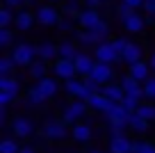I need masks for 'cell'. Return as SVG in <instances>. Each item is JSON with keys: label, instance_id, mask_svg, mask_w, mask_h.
Instances as JSON below:
<instances>
[{"label": "cell", "instance_id": "43", "mask_svg": "<svg viewBox=\"0 0 155 153\" xmlns=\"http://www.w3.org/2000/svg\"><path fill=\"white\" fill-rule=\"evenodd\" d=\"M57 28L62 30V32H71V30H73L71 16H64V19H62V21H59V23H57Z\"/></svg>", "mask_w": 155, "mask_h": 153}, {"label": "cell", "instance_id": "38", "mask_svg": "<svg viewBox=\"0 0 155 153\" xmlns=\"http://www.w3.org/2000/svg\"><path fill=\"white\" fill-rule=\"evenodd\" d=\"M132 153H155L153 142H132Z\"/></svg>", "mask_w": 155, "mask_h": 153}, {"label": "cell", "instance_id": "19", "mask_svg": "<svg viewBox=\"0 0 155 153\" xmlns=\"http://www.w3.org/2000/svg\"><path fill=\"white\" fill-rule=\"evenodd\" d=\"M37 53H39V59H55V57H59V46H55V43H50V41H44L41 46H37Z\"/></svg>", "mask_w": 155, "mask_h": 153}, {"label": "cell", "instance_id": "52", "mask_svg": "<svg viewBox=\"0 0 155 153\" xmlns=\"http://www.w3.org/2000/svg\"><path fill=\"white\" fill-rule=\"evenodd\" d=\"M150 69H153V73H155V53H153V57H150Z\"/></svg>", "mask_w": 155, "mask_h": 153}, {"label": "cell", "instance_id": "34", "mask_svg": "<svg viewBox=\"0 0 155 153\" xmlns=\"http://www.w3.org/2000/svg\"><path fill=\"white\" fill-rule=\"evenodd\" d=\"M89 32H91V34H96V37L103 41V39L107 37V32H110V25H107V21H103V19H101L96 25H94V28H89Z\"/></svg>", "mask_w": 155, "mask_h": 153}, {"label": "cell", "instance_id": "14", "mask_svg": "<svg viewBox=\"0 0 155 153\" xmlns=\"http://www.w3.org/2000/svg\"><path fill=\"white\" fill-rule=\"evenodd\" d=\"M110 153H132V139H128L126 135L110 139Z\"/></svg>", "mask_w": 155, "mask_h": 153}, {"label": "cell", "instance_id": "24", "mask_svg": "<svg viewBox=\"0 0 155 153\" xmlns=\"http://www.w3.org/2000/svg\"><path fill=\"white\" fill-rule=\"evenodd\" d=\"M121 85H123V89H126V94H139V96H144V87H141V82L137 80V78H132L130 73L123 76Z\"/></svg>", "mask_w": 155, "mask_h": 153}, {"label": "cell", "instance_id": "23", "mask_svg": "<svg viewBox=\"0 0 155 153\" xmlns=\"http://www.w3.org/2000/svg\"><path fill=\"white\" fill-rule=\"evenodd\" d=\"M37 85H39V89L44 91L48 98H55L57 96V91H59V87H57V82H55V78H41V80H37Z\"/></svg>", "mask_w": 155, "mask_h": 153}, {"label": "cell", "instance_id": "55", "mask_svg": "<svg viewBox=\"0 0 155 153\" xmlns=\"http://www.w3.org/2000/svg\"><path fill=\"white\" fill-rule=\"evenodd\" d=\"M46 2H59V0H46Z\"/></svg>", "mask_w": 155, "mask_h": 153}, {"label": "cell", "instance_id": "8", "mask_svg": "<svg viewBox=\"0 0 155 153\" xmlns=\"http://www.w3.org/2000/svg\"><path fill=\"white\" fill-rule=\"evenodd\" d=\"M53 69H55V76H57V78H64V80L78 76V69H75V62H73V59L57 57V59H55V64H53Z\"/></svg>", "mask_w": 155, "mask_h": 153}, {"label": "cell", "instance_id": "37", "mask_svg": "<svg viewBox=\"0 0 155 153\" xmlns=\"http://www.w3.org/2000/svg\"><path fill=\"white\" fill-rule=\"evenodd\" d=\"M141 87H144V96L150 100H155V76L146 78L144 82H141Z\"/></svg>", "mask_w": 155, "mask_h": 153}, {"label": "cell", "instance_id": "4", "mask_svg": "<svg viewBox=\"0 0 155 153\" xmlns=\"http://www.w3.org/2000/svg\"><path fill=\"white\" fill-rule=\"evenodd\" d=\"M96 59H98V62L114 64V62H121V53L116 50L114 41H101L96 46Z\"/></svg>", "mask_w": 155, "mask_h": 153}, {"label": "cell", "instance_id": "21", "mask_svg": "<svg viewBox=\"0 0 155 153\" xmlns=\"http://www.w3.org/2000/svg\"><path fill=\"white\" fill-rule=\"evenodd\" d=\"M34 21H37V14H32L30 9H23V12H18V14H16L14 23H16V28H18V30H30Z\"/></svg>", "mask_w": 155, "mask_h": 153}, {"label": "cell", "instance_id": "7", "mask_svg": "<svg viewBox=\"0 0 155 153\" xmlns=\"http://www.w3.org/2000/svg\"><path fill=\"white\" fill-rule=\"evenodd\" d=\"M12 133H14L18 139H28V137H32V133H34V124H32V119H28V117H16V119L12 121Z\"/></svg>", "mask_w": 155, "mask_h": 153}, {"label": "cell", "instance_id": "36", "mask_svg": "<svg viewBox=\"0 0 155 153\" xmlns=\"http://www.w3.org/2000/svg\"><path fill=\"white\" fill-rule=\"evenodd\" d=\"M137 112H139L144 119L155 121V103H141V105L137 107Z\"/></svg>", "mask_w": 155, "mask_h": 153}, {"label": "cell", "instance_id": "54", "mask_svg": "<svg viewBox=\"0 0 155 153\" xmlns=\"http://www.w3.org/2000/svg\"><path fill=\"white\" fill-rule=\"evenodd\" d=\"M32 2H34V0H25V5H32Z\"/></svg>", "mask_w": 155, "mask_h": 153}, {"label": "cell", "instance_id": "45", "mask_svg": "<svg viewBox=\"0 0 155 153\" xmlns=\"http://www.w3.org/2000/svg\"><path fill=\"white\" fill-rule=\"evenodd\" d=\"M128 43H130V41H128V39H114V46H116V50H119V53H121V59H123V50H126V48H128Z\"/></svg>", "mask_w": 155, "mask_h": 153}, {"label": "cell", "instance_id": "18", "mask_svg": "<svg viewBox=\"0 0 155 153\" xmlns=\"http://www.w3.org/2000/svg\"><path fill=\"white\" fill-rule=\"evenodd\" d=\"M91 126L89 124H82V121H78L75 126H73V139L75 142H80V144H84V142H89L91 139Z\"/></svg>", "mask_w": 155, "mask_h": 153}, {"label": "cell", "instance_id": "29", "mask_svg": "<svg viewBox=\"0 0 155 153\" xmlns=\"http://www.w3.org/2000/svg\"><path fill=\"white\" fill-rule=\"evenodd\" d=\"M78 46L73 41H62L59 43V57H64V59H75L78 57Z\"/></svg>", "mask_w": 155, "mask_h": 153}, {"label": "cell", "instance_id": "47", "mask_svg": "<svg viewBox=\"0 0 155 153\" xmlns=\"http://www.w3.org/2000/svg\"><path fill=\"white\" fill-rule=\"evenodd\" d=\"M82 2H84L87 7H96V9H98V7H101L103 2H107V0H82Z\"/></svg>", "mask_w": 155, "mask_h": 153}, {"label": "cell", "instance_id": "30", "mask_svg": "<svg viewBox=\"0 0 155 153\" xmlns=\"http://www.w3.org/2000/svg\"><path fill=\"white\" fill-rule=\"evenodd\" d=\"M121 105L126 107L128 112H137V107L141 105V96L139 94H126L123 100H121Z\"/></svg>", "mask_w": 155, "mask_h": 153}, {"label": "cell", "instance_id": "50", "mask_svg": "<svg viewBox=\"0 0 155 153\" xmlns=\"http://www.w3.org/2000/svg\"><path fill=\"white\" fill-rule=\"evenodd\" d=\"M5 5L7 7H21V5H25V0H5Z\"/></svg>", "mask_w": 155, "mask_h": 153}, {"label": "cell", "instance_id": "40", "mask_svg": "<svg viewBox=\"0 0 155 153\" xmlns=\"http://www.w3.org/2000/svg\"><path fill=\"white\" fill-rule=\"evenodd\" d=\"M132 14H135V7L126 5V2H121V5L116 7V16H119V19H121V21H126L128 16H132Z\"/></svg>", "mask_w": 155, "mask_h": 153}, {"label": "cell", "instance_id": "5", "mask_svg": "<svg viewBox=\"0 0 155 153\" xmlns=\"http://www.w3.org/2000/svg\"><path fill=\"white\" fill-rule=\"evenodd\" d=\"M103 114H105L107 126H119V124L128 126V121H130V114H132V112H128L126 107L121 105V103H114V105H112L107 112H103Z\"/></svg>", "mask_w": 155, "mask_h": 153}, {"label": "cell", "instance_id": "27", "mask_svg": "<svg viewBox=\"0 0 155 153\" xmlns=\"http://www.w3.org/2000/svg\"><path fill=\"white\" fill-rule=\"evenodd\" d=\"M82 87H84V80H80V78H68V80L64 82V89H66V94L73 96V98H78V96H80Z\"/></svg>", "mask_w": 155, "mask_h": 153}, {"label": "cell", "instance_id": "35", "mask_svg": "<svg viewBox=\"0 0 155 153\" xmlns=\"http://www.w3.org/2000/svg\"><path fill=\"white\" fill-rule=\"evenodd\" d=\"M18 151H21V146H18V142H16V139L7 137V139H2V142H0V153H18Z\"/></svg>", "mask_w": 155, "mask_h": 153}, {"label": "cell", "instance_id": "10", "mask_svg": "<svg viewBox=\"0 0 155 153\" xmlns=\"http://www.w3.org/2000/svg\"><path fill=\"white\" fill-rule=\"evenodd\" d=\"M73 62H75L78 76H82V78H89L91 71H94V66H96V59H91V55H84V53H80Z\"/></svg>", "mask_w": 155, "mask_h": 153}, {"label": "cell", "instance_id": "25", "mask_svg": "<svg viewBox=\"0 0 155 153\" xmlns=\"http://www.w3.org/2000/svg\"><path fill=\"white\" fill-rule=\"evenodd\" d=\"M141 59V46L139 43H128V48L123 50V62L126 64H135V62H139Z\"/></svg>", "mask_w": 155, "mask_h": 153}, {"label": "cell", "instance_id": "39", "mask_svg": "<svg viewBox=\"0 0 155 153\" xmlns=\"http://www.w3.org/2000/svg\"><path fill=\"white\" fill-rule=\"evenodd\" d=\"M12 41H14L12 30H9V28H0V46L7 48V46H12Z\"/></svg>", "mask_w": 155, "mask_h": 153}, {"label": "cell", "instance_id": "42", "mask_svg": "<svg viewBox=\"0 0 155 153\" xmlns=\"http://www.w3.org/2000/svg\"><path fill=\"white\" fill-rule=\"evenodd\" d=\"M16 98H18V96L12 94V91H0V105H5V107H9Z\"/></svg>", "mask_w": 155, "mask_h": 153}, {"label": "cell", "instance_id": "28", "mask_svg": "<svg viewBox=\"0 0 155 153\" xmlns=\"http://www.w3.org/2000/svg\"><path fill=\"white\" fill-rule=\"evenodd\" d=\"M28 69H30V78H34V80H41V78H46V73H48V66H46V59H39V62H32Z\"/></svg>", "mask_w": 155, "mask_h": 153}, {"label": "cell", "instance_id": "49", "mask_svg": "<svg viewBox=\"0 0 155 153\" xmlns=\"http://www.w3.org/2000/svg\"><path fill=\"white\" fill-rule=\"evenodd\" d=\"M5 121H7V107L0 105V126H5Z\"/></svg>", "mask_w": 155, "mask_h": 153}, {"label": "cell", "instance_id": "3", "mask_svg": "<svg viewBox=\"0 0 155 153\" xmlns=\"http://www.w3.org/2000/svg\"><path fill=\"white\" fill-rule=\"evenodd\" d=\"M37 55H39L37 48L30 46V43H18V46H14V50H12V57H14L16 66H30Z\"/></svg>", "mask_w": 155, "mask_h": 153}, {"label": "cell", "instance_id": "13", "mask_svg": "<svg viewBox=\"0 0 155 153\" xmlns=\"http://www.w3.org/2000/svg\"><path fill=\"white\" fill-rule=\"evenodd\" d=\"M80 25H82L84 30H89V28H94V25L101 21V12L96 9V7H87V9H82L80 12Z\"/></svg>", "mask_w": 155, "mask_h": 153}, {"label": "cell", "instance_id": "11", "mask_svg": "<svg viewBox=\"0 0 155 153\" xmlns=\"http://www.w3.org/2000/svg\"><path fill=\"white\" fill-rule=\"evenodd\" d=\"M87 105L91 107V110H96V112H107L112 105H114V100H110L103 91H98V94H94L91 98L87 100Z\"/></svg>", "mask_w": 155, "mask_h": 153}, {"label": "cell", "instance_id": "44", "mask_svg": "<svg viewBox=\"0 0 155 153\" xmlns=\"http://www.w3.org/2000/svg\"><path fill=\"white\" fill-rule=\"evenodd\" d=\"M126 128H128V126H123V124H119V126H110V135H112V137L126 135Z\"/></svg>", "mask_w": 155, "mask_h": 153}, {"label": "cell", "instance_id": "31", "mask_svg": "<svg viewBox=\"0 0 155 153\" xmlns=\"http://www.w3.org/2000/svg\"><path fill=\"white\" fill-rule=\"evenodd\" d=\"M62 12H64V16H71V19H80V0H66L64 2V7H62Z\"/></svg>", "mask_w": 155, "mask_h": 153}, {"label": "cell", "instance_id": "6", "mask_svg": "<svg viewBox=\"0 0 155 153\" xmlns=\"http://www.w3.org/2000/svg\"><path fill=\"white\" fill-rule=\"evenodd\" d=\"M59 21H62V16H59V12L55 9L53 5H41V7H37V23H41V25H48V28H53V25H57Z\"/></svg>", "mask_w": 155, "mask_h": 153}, {"label": "cell", "instance_id": "9", "mask_svg": "<svg viewBox=\"0 0 155 153\" xmlns=\"http://www.w3.org/2000/svg\"><path fill=\"white\" fill-rule=\"evenodd\" d=\"M91 78L96 82H101V85H107V82H112V78H114V69H112L107 62H98L96 59V66H94V71H91Z\"/></svg>", "mask_w": 155, "mask_h": 153}, {"label": "cell", "instance_id": "2", "mask_svg": "<svg viewBox=\"0 0 155 153\" xmlns=\"http://www.w3.org/2000/svg\"><path fill=\"white\" fill-rule=\"evenodd\" d=\"M66 121L64 119H48L44 124V137L53 139V142H62V139H66L68 130H66Z\"/></svg>", "mask_w": 155, "mask_h": 153}, {"label": "cell", "instance_id": "15", "mask_svg": "<svg viewBox=\"0 0 155 153\" xmlns=\"http://www.w3.org/2000/svg\"><path fill=\"white\" fill-rule=\"evenodd\" d=\"M150 71H153V69H150V62L146 64L144 59H139V62L130 64V76H132V78H137L139 82H144L146 78H150Z\"/></svg>", "mask_w": 155, "mask_h": 153}, {"label": "cell", "instance_id": "51", "mask_svg": "<svg viewBox=\"0 0 155 153\" xmlns=\"http://www.w3.org/2000/svg\"><path fill=\"white\" fill-rule=\"evenodd\" d=\"M18 153H37V151H34L32 146H21V151H18Z\"/></svg>", "mask_w": 155, "mask_h": 153}, {"label": "cell", "instance_id": "48", "mask_svg": "<svg viewBox=\"0 0 155 153\" xmlns=\"http://www.w3.org/2000/svg\"><path fill=\"white\" fill-rule=\"evenodd\" d=\"M123 2H126V5H130V7H144V0H123Z\"/></svg>", "mask_w": 155, "mask_h": 153}, {"label": "cell", "instance_id": "17", "mask_svg": "<svg viewBox=\"0 0 155 153\" xmlns=\"http://www.w3.org/2000/svg\"><path fill=\"white\" fill-rule=\"evenodd\" d=\"M121 23H123V28H126L128 32L137 34V32H141V30H144V25H146V19H144V16H139V14L135 12L132 16H128V19H126V21H121Z\"/></svg>", "mask_w": 155, "mask_h": 153}, {"label": "cell", "instance_id": "53", "mask_svg": "<svg viewBox=\"0 0 155 153\" xmlns=\"http://www.w3.org/2000/svg\"><path fill=\"white\" fill-rule=\"evenodd\" d=\"M89 153H105V151H98V148H94V151H89Z\"/></svg>", "mask_w": 155, "mask_h": 153}, {"label": "cell", "instance_id": "32", "mask_svg": "<svg viewBox=\"0 0 155 153\" xmlns=\"http://www.w3.org/2000/svg\"><path fill=\"white\" fill-rule=\"evenodd\" d=\"M78 43H82V46H98L101 39H98L96 34H91L89 30L82 28V32H78Z\"/></svg>", "mask_w": 155, "mask_h": 153}, {"label": "cell", "instance_id": "22", "mask_svg": "<svg viewBox=\"0 0 155 153\" xmlns=\"http://www.w3.org/2000/svg\"><path fill=\"white\" fill-rule=\"evenodd\" d=\"M46 100H48V96L39 89V85H34V87L28 89V105L30 107H39V105H44Z\"/></svg>", "mask_w": 155, "mask_h": 153}, {"label": "cell", "instance_id": "1", "mask_svg": "<svg viewBox=\"0 0 155 153\" xmlns=\"http://www.w3.org/2000/svg\"><path fill=\"white\" fill-rule=\"evenodd\" d=\"M87 110H89V105H87V100H73V103H68L66 107H64V112H62V119L66 121L68 126H75L78 121L82 119L84 114H87Z\"/></svg>", "mask_w": 155, "mask_h": 153}, {"label": "cell", "instance_id": "41", "mask_svg": "<svg viewBox=\"0 0 155 153\" xmlns=\"http://www.w3.org/2000/svg\"><path fill=\"white\" fill-rule=\"evenodd\" d=\"M14 19H16V16H12L9 9H0V28H9Z\"/></svg>", "mask_w": 155, "mask_h": 153}, {"label": "cell", "instance_id": "12", "mask_svg": "<svg viewBox=\"0 0 155 153\" xmlns=\"http://www.w3.org/2000/svg\"><path fill=\"white\" fill-rule=\"evenodd\" d=\"M101 91H103L110 100H114V103H121L123 96H126V89H123L121 82H107V85H103Z\"/></svg>", "mask_w": 155, "mask_h": 153}, {"label": "cell", "instance_id": "33", "mask_svg": "<svg viewBox=\"0 0 155 153\" xmlns=\"http://www.w3.org/2000/svg\"><path fill=\"white\" fill-rule=\"evenodd\" d=\"M16 69V62L12 55H5V57H0V76H12V71Z\"/></svg>", "mask_w": 155, "mask_h": 153}, {"label": "cell", "instance_id": "46", "mask_svg": "<svg viewBox=\"0 0 155 153\" xmlns=\"http://www.w3.org/2000/svg\"><path fill=\"white\" fill-rule=\"evenodd\" d=\"M144 9L148 16H155V0H144Z\"/></svg>", "mask_w": 155, "mask_h": 153}, {"label": "cell", "instance_id": "16", "mask_svg": "<svg viewBox=\"0 0 155 153\" xmlns=\"http://www.w3.org/2000/svg\"><path fill=\"white\" fill-rule=\"evenodd\" d=\"M101 89H103V85H101V82H96L91 76H89V78H84V87H82V91H80L78 98H80V100H89L94 94H98Z\"/></svg>", "mask_w": 155, "mask_h": 153}, {"label": "cell", "instance_id": "20", "mask_svg": "<svg viewBox=\"0 0 155 153\" xmlns=\"http://www.w3.org/2000/svg\"><path fill=\"white\" fill-rule=\"evenodd\" d=\"M128 128L135 130V133H146V130L150 128V121L144 119L139 112H132V114H130V121H128Z\"/></svg>", "mask_w": 155, "mask_h": 153}, {"label": "cell", "instance_id": "26", "mask_svg": "<svg viewBox=\"0 0 155 153\" xmlns=\"http://www.w3.org/2000/svg\"><path fill=\"white\" fill-rule=\"evenodd\" d=\"M0 91H12V94L18 96L21 91V82L12 76H0Z\"/></svg>", "mask_w": 155, "mask_h": 153}]
</instances>
